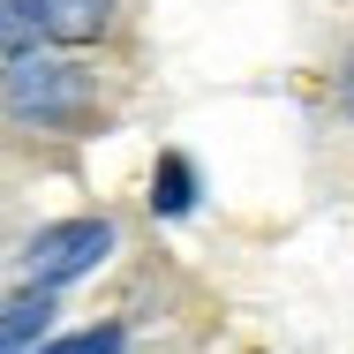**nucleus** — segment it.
Returning a JSON list of instances; mask_svg holds the SVG:
<instances>
[{
	"instance_id": "f257e3e1",
	"label": "nucleus",
	"mask_w": 354,
	"mask_h": 354,
	"mask_svg": "<svg viewBox=\"0 0 354 354\" xmlns=\"http://www.w3.org/2000/svg\"><path fill=\"white\" fill-rule=\"evenodd\" d=\"M8 106H15V113H38V121H75V113L91 106V68L15 53V68H8Z\"/></svg>"
},
{
	"instance_id": "f03ea898",
	"label": "nucleus",
	"mask_w": 354,
	"mask_h": 354,
	"mask_svg": "<svg viewBox=\"0 0 354 354\" xmlns=\"http://www.w3.org/2000/svg\"><path fill=\"white\" fill-rule=\"evenodd\" d=\"M98 257H113V226H106V218H61V226H46V234L30 241L23 272H30V286H68V279H83Z\"/></svg>"
},
{
	"instance_id": "7ed1b4c3",
	"label": "nucleus",
	"mask_w": 354,
	"mask_h": 354,
	"mask_svg": "<svg viewBox=\"0 0 354 354\" xmlns=\"http://www.w3.org/2000/svg\"><path fill=\"white\" fill-rule=\"evenodd\" d=\"M23 15L53 46H91V38L113 30V0H23Z\"/></svg>"
},
{
	"instance_id": "20e7f679",
	"label": "nucleus",
	"mask_w": 354,
	"mask_h": 354,
	"mask_svg": "<svg viewBox=\"0 0 354 354\" xmlns=\"http://www.w3.org/2000/svg\"><path fill=\"white\" fill-rule=\"evenodd\" d=\"M38 332H46V286H30V294H15L0 309V354H23Z\"/></svg>"
},
{
	"instance_id": "39448f33",
	"label": "nucleus",
	"mask_w": 354,
	"mask_h": 354,
	"mask_svg": "<svg viewBox=\"0 0 354 354\" xmlns=\"http://www.w3.org/2000/svg\"><path fill=\"white\" fill-rule=\"evenodd\" d=\"M158 212H189L196 204V174H189V158H158V196H151Z\"/></svg>"
},
{
	"instance_id": "423d86ee",
	"label": "nucleus",
	"mask_w": 354,
	"mask_h": 354,
	"mask_svg": "<svg viewBox=\"0 0 354 354\" xmlns=\"http://www.w3.org/2000/svg\"><path fill=\"white\" fill-rule=\"evenodd\" d=\"M38 354H121V324H91V332H61Z\"/></svg>"
},
{
	"instance_id": "0eeeda50",
	"label": "nucleus",
	"mask_w": 354,
	"mask_h": 354,
	"mask_svg": "<svg viewBox=\"0 0 354 354\" xmlns=\"http://www.w3.org/2000/svg\"><path fill=\"white\" fill-rule=\"evenodd\" d=\"M30 38H38V30H30V15H23V0H0V53L15 61V53L30 46Z\"/></svg>"
},
{
	"instance_id": "6e6552de",
	"label": "nucleus",
	"mask_w": 354,
	"mask_h": 354,
	"mask_svg": "<svg viewBox=\"0 0 354 354\" xmlns=\"http://www.w3.org/2000/svg\"><path fill=\"white\" fill-rule=\"evenodd\" d=\"M339 106L354 113V61H347V75H339Z\"/></svg>"
}]
</instances>
